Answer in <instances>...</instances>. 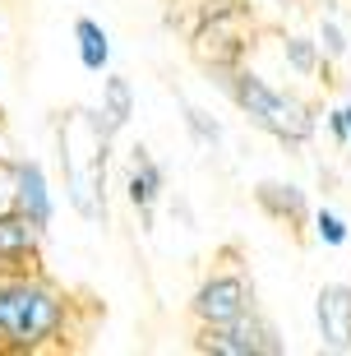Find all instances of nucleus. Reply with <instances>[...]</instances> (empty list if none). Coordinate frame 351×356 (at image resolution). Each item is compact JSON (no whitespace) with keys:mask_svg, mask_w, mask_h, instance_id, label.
<instances>
[{"mask_svg":"<svg viewBox=\"0 0 351 356\" xmlns=\"http://www.w3.org/2000/svg\"><path fill=\"white\" fill-rule=\"evenodd\" d=\"M79 338V301L42 264L0 273V356L60 352Z\"/></svg>","mask_w":351,"mask_h":356,"instance_id":"1","label":"nucleus"},{"mask_svg":"<svg viewBox=\"0 0 351 356\" xmlns=\"http://www.w3.org/2000/svg\"><path fill=\"white\" fill-rule=\"evenodd\" d=\"M111 144H116V130L102 120L97 106H74L56 125V162H60L70 209L79 218H88V222H102V227L111 218V209H106Z\"/></svg>","mask_w":351,"mask_h":356,"instance_id":"2","label":"nucleus"},{"mask_svg":"<svg viewBox=\"0 0 351 356\" xmlns=\"http://www.w3.org/2000/svg\"><path fill=\"white\" fill-rule=\"evenodd\" d=\"M218 83L227 92V102L240 111L250 130L268 134L277 148L286 153H305L319 134V106L305 102L300 92L291 88H277L273 79H263L259 70H250L245 60L231 70H218Z\"/></svg>","mask_w":351,"mask_h":356,"instance_id":"3","label":"nucleus"},{"mask_svg":"<svg viewBox=\"0 0 351 356\" xmlns=\"http://www.w3.org/2000/svg\"><path fill=\"white\" fill-rule=\"evenodd\" d=\"M254 305H259L254 277L240 264H218L199 277L195 296H190V319H195V329H213V324H231V319L250 315Z\"/></svg>","mask_w":351,"mask_h":356,"instance_id":"4","label":"nucleus"},{"mask_svg":"<svg viewBox=\"0 0 351 356\" xmlns=\"http://www.w3.org/2000/svg\"><path fill=\"white\" fill-rule=\"evenodd\" d=\"M195 352L204 356H282L286 338L259 305L250 315L231 319V324H213V329H195Z\"/></svg>","mask_w":351,"mask_h":356,"instance_id":"5","label":"nucleus"},{"mask_svg":"<svg viewBox=\"0 0 351 356\" xmlns=\"http://www.w3.org/2000/svg\"><path fill=\"white\" fill-rule=\"evenodd\" d=\"M120 190H125V204L134 209L139 227L153 232L157 209H162V199H167V172H162V162L148 153V144H134L130 153H125V181H120Z\"/></svg>","mask_w":351,"mask_h":356,"instance_id":"6","label":"nucleus"},{"mask_svg":"<svg viewBox=\"0 0 351 356\" xmlns=\"http://www.w3.org/2000/svg\"><path fill=\"white\" fill-rule=\"evenodd\" d=\"M250 199H254V209H259L263 218H268V222L286 227V232H305V227H310L314 199H310V190H305L300 181H282V176H263V181H254Z\"/></svg>","mask_w":351,"mask_h":356,"instance_id":"7","label":"nucleus"},{"mask_svg":"<svg viewBox=\"0 0 351 356\" xmlns=\"http://www.w3.org/2000/svg\"><path fill=\"white\" fill-rule=\"evenodd\" d=\"M314 338H319V352H351V282L333 277L314 291Z\"/></svg>","mask_w":351,"mask_h":356,"instance_id":"8","label":"nucleus"},{"mask_svg":"<svg viewBox=\"0 0 351 356\" xmlns=\"http://www.w3.org/2000/svg\"><path fill=\"white\" fill-rule=\"evenodd\" d=\"M14 209L51 232V222H56V185H51V176H47V167H42L38 158H19V153H14Z\"/></svg>","mask_w":351,"mask_h":356,"instance_id":"9","label":"nucleus"},{"mask_svg":"<svg viewBox=\"0 0 351 356\" xmlns=\"http://www.w3.org/2000/svg\"><path fill=\"white\" fill-rule=\"evenodd\" d=\"M42 250H47V227H38L19 209H0V273L42 264Z\"/></svg>","mask_w":351,"mask_h":356,"instance_id":"10","label":"nucleus"},{"mask_svg":"<svg viewBox=\"0 0 351 356\" xmlns=\"http://www.w3.org/2000/svg\"><path fill=\"white\" fill-rule=\"evenodd\" d=\"M70 38H74L79 65L102 79L106 70H111V33H106V24H102V19H92V14H79L74 24H70Z\"/></svg>","mask_w":351,"mask_h":356,"instance_id":"11","label":"nucleus"},{"mask_svg":"<svg viewBox=\"0 0 351 356\" xmlns=\"http://www.w3.org/2000/svg\"><path fill=\"white\" fill-rule=\"evenodd\" d=\"M97 111H102V120L116 134H125V125H130L134 111H139L134 83L125 79V74H116V70H106V74H102V97H97Z\"/></svg>","mask_w":351,"mask_h":356,"instance_id":"12","label":"nucleus"},{"mask_svg":"<svg viewBox=\"0 0 351 356\" xmlns=\"http://www.w3.org/2000/svg\"><path fill=\"white\" fill-rule=\"evenodd\" d=\"M282 65L296 74V79H319L324 74V83H333L328 79V70L333 65H324V51H319V42H314V33H282Z\"/></svg>","mask_w":351,"mask_h":356,"instance_id":"13","label":"nucleus"},{"mask_svg":"<svg viewBox=\"0 0 351 356\" xmlns=\"http://www.w3.org/2000/svg\"><path fill=\"white\" fill-rule=\"evenodd\" d=\"M176 106H181V125H185V134H190V139H195L204 153H222V144H227V130H222V120L213 116L209 106L190 102L185 92H176Z\"/></svg>","mask_w":351,"mask_h":356,"instance_id":"14","label":"nucleus"},{"mask_svg":"<svg viewBox=\"0 0 351 356\" xmlns=\"http://www.w3.org/2000/svg\"><path fill=\"white\" fill-rule=\"evenodd\" d=\"M310 236L324 250H342V245H351V218L342 209H333V204H319L310 213Z\"/></svg>","mask_w":351,"mask_h":356,"instance_id":"15","label":"nucleus"},{"mask_svg":"<svg viewBox=\"0 0 351 356\" xmlns=\"http://www.w3.org/2000/svg\"><path fill=\"white\" fill-rule=\"evenodd\" d=\"M314 42H319V51H324V65H342V60L351 56V38H347V28H342L338 10L319 14V28H314Z\"/></svg>","mask_w":351,"mask_h":356,"instance_id":"16","label":"nucleus"},{"mask_svg":"<svg viewBox=\"0 0 351 356\" xmlns=\"http://www.w3.org/2000/svg\"><path fill=\"white\" fill-rule=\"evenodd\" d=\"M0 209H14V153L0 158Z\"/></svg>","mask_w":351,"mask_h":356,"instance_id":"17","label":"nucleus"},{"mask_svg":"<svg viewBox=\"0 0 351 356\" xmlns=\"http://www.w3.org/2000/svg\"><path fill=\"white\" fill-rule=\"evenodd\" d=\"M0 158H10V125H5V111H0Z\"/></svg>","mask_w":351,"mask_h":356,"instance_id":"18","label":"nucleus"},{"mask_svg":"<svg viewBox=\"0 0 351 356\" xmlns=\"http://www.w3.org/2000/svg\"><path fill=\"white\" fill-rule=\"evenodd\" d=\"M342 116H347V144H342V148L351 153V102H342Z\"/></svg>","mask_w":351,"mask_h":356,"instance_id":"19","label":"nucleus"},{"mask_svg":"<svg viewBox=\"0 0 351 356\" xmlns=\"http://www.w3.org/2000/svg\"><path fill=\"white\" fill-rule=\"evenodd\" d=\"M273 5H282V10H296L300 0H273Z\"/></svg>","mask_w":351,"mask_h":356,"instance_id":"20","label":"nucleus"}]
</instances>
